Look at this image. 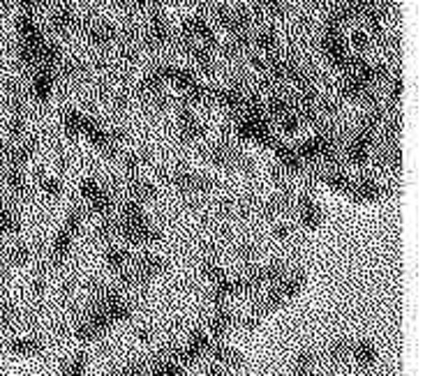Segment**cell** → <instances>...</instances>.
Here are the masks:
<instances>
[{"label":"cell","instance_id":"obj_1","mask_svg":"<svg viewBox=\"0 0 432 376\" xmlns=\"http://www.w3.org/2000/svg\"><path fill=\"white\" fill-rule=\"evenodd\" d=\"M305 282H307V275L303 273V270H289V273L282 277L280 282L268 286V293L263 295L261 302L257 305V307H254V312L250 314V317L243 321V326L245 328L259 326V321L266 317V314L280 310L282 305H287L289 300H294L296 295L303 291Z\"/></svg>","mask_w":432,"mask_h":376},{"label":"cell","instance_id":"obj_2","mask_svg":"<svg viewBox=\"0 0 432 376\" xmlns=\"http://www.w3.org/2000/svg\"><path fill=\"white\" fill-rule=\"evenodd\" d=\"M81 224H84V211L81 208H72V211L67 213L63 229L56 233L54 245H51V264L54 266H60L67 259L69 249H72V245H74L76 233H79V229H81Z\"/></svg>","mask_w":432,"mask_h":376},{"label":"cell","instance_id":"obj_3","mask_svg":"<svg viewBox=\"0 0 432 376\" xmlns=\"http://www.w3.org/2000/svg\"><path fill=\"white\" fill-rule=\"evenodd\" d=\"M204 157L210 164L222 166V169L243 171V173L254 171V164L250 162V157L229 143H213V146L204 148Z\"/></svg>","mask_w":432,"mask_h":376},{"label":"cell","instance_id":"obj_4","mask_svg":"<svg viewBox=\"0 0 432 376\" xmlns=\"http://www.w3.org/2000/svg\"><path fill=\"white\" fill-rule=\"evenodd\" d=\"M322 54L329 63L345 72L347 60H349V47H347V35L342 33V28H335V25H326L322 35Z\"/></svg>","mask_w":432,"mask_h":376},{"label":"cell","instance_id":"obj_5","mask_svg":"<svg viewBox=\"0 0 432 376\" xmlns=\"http://www.w3.org/2000/svg\"><path fill=\"white\" fill-rule=\"evenodd\" d=\"M116 235L132 245H151L162 240V231L155 229L146 217H139V220H120V217H116Z\"/></svg>","mask_w":432,"mask_h":376},{"label":"cell","instance_id":"obj_6","mask_svg":"<svg viewBox=\"0 0 432 376\" xmlns=\"http://www.w3.org/2000/svg\"><path fill=\"white\" fill-rule=\"evenodd\" d=\"M166 268V261L157 254H144L141 259H137L135 264L130 266V270L120 279L130 286H137V284H148L153 282L157 275H162Z\"/></svg>","mask_w":432,"mask_h":376},{"label":"cell","instance_id":"obj_7","mask_svg":"<svg viewBox=\"0 0 432 376\" xmlns=\"http://www.w3.org/2000/svg\"><path fill=\"white\" fill-rule=\"evenodd\" d=\"M81 196L88 204V208H91L93 213H98L102 220H104V217L113 215V196L98 178L91 176V178H86L81 182Z\"/></svg>","mask_w":432,"mask_h":376},{"label":"cell","instance_id":"obj_8","mask_svg":"<svg viewBox=\"0 0 432 376\" xmlns=\"http://www.w3.org/2000/svg\"><path fill=\"white\" fill-rule=\"evenodd\" d=\"M56 76L58 72L51 67L44 65L33 67L28 72V98L38 104H47L56 88Z\"/></svg>","mask_w":432,"mask_h":376},{"label":"cell","instance_id":"obj_9","mask_svg":"<svg viewBox=\"0 0 432 376\" xmlns=\"http://www.w3.org/2000/svg\"><path fill=\"white\" fill-rule=\"evenodd\" d=\"M111 326H113V321L109 319V314L102 307H98V305H93V310L86 314V319L76 323L74 337L79 342H93V339L102 337Z\"/></svg>","mask_w":432,"mask_h":376},{"label":"cell","instance_id":"obj_10","mask_svg":"<svg viewBox=\"0 0 432 376\" xmlns=\"http://www.w3.org/2000/svg\"><path fill=\"white\" fill-rule=\"evenodd\" d=\"M181 35L199 42L201 47H206L210 51H217L220 49L217 33H215V28L210 25V21L206 19L204 14H195V16H190V19H185L183 25H181Z\"/></svg>","mask_w":432,"mask_h":376},{"label":"cell","instance_id":"obj_11","mask_svg":"<svg viewBox=\"0 0 432 376\" xmlns=\"http://www.w3.org/2000/svg\"><path fill=\"white\" fill-rule=\"evenodd\" d=\"M144 40L148 47L153 49H166L171 47L176 42V35L171 30L169 21L164 19L160 10H153L151 16H148V23H146V30H144Z\"/></svg>","mask_w":432,"mask_h":376},{"label":"cell","instance_id":"obj_12","mask_svg":"<svg viewBox=\"0 0 432 376\" xmlns=\"http://www.w3.org/2000/svg\"><path fill=\"white\" fill-rule=\"evenodd\" d=\"M81 33L84 37L91 42L95 49H111L113 45H118V30L113 28L111 23L100 21V19H88L81 23Z\"/></svg>","mask_w":432,"mask_h":376},{"label":"cell","instance_id":"obj_13","mask_svg":"<svg viewBox=\"0 0 432 376\" xmlns=\"http://www.w3.org/2000/svg\"><path fill=\"white\" fill-rule=\"evenodd\" d=\"M213 344L208 332L204 330H195L188 339V344L183 348H176V360H178L181 367H188V365H195L197 360H201L204 356H208V348Z\"/></svg>","mask_w":432,"mask_h":376},{"label":"cell","instance_id":"obj_14","mask_svg":"<svg viewBox=\"0 0 432 376\" xmlns=\"http://www.w3.org/2000/svg\"><path fill=\"white\" fill-rule=\"evenodd\" d=\"M389 189H386L382 182H377L375 178H354L351 180V187L347 192V199L349 201H356V204H377L382 201Z\"/></svg>","mask_w":432,"mask_h":376},{"label":"cell","instance_id":"obj_15","mask_svg":"<svg viewBox=\"0 0 432 376\" xmlns=\"http://www.w3.org/2000/svg\"><path fill=\"white\" fill-rule=\"evenodd\" d=\"M169 182L176 189H181L183 194H206V192L215 187V182L210 178L195 171H183V169L169 173Z\"/></svg>","mask_w":432,"mask_h":376},{"label":"cell","instance_id":"obj_16","mask_svg":"<svg viewBox=\"0 0 432 376\" xmlns=\"http://www.w3.org/2000/svg\"><path fill=\"white\" fill-rule=\"evenodd\" d=\"M296 213H298V220H301V224L310 231H317L324 222L322 206L317 204L310 192H301V194L296 196Z\"/></svg>","mask_w":432,"mask_h":376},{"label":"cell","instance_id":"obj_17","mask_svg":"<svg viewBox=\"0 0 432 376\" xmlns=\"http://www.w3.org/2000/svg\"><path fill=\"white\" fill-rule=\"evenodd\" d=\"M79 16L74 14V10L69 5H56L54 10L49 12V30L58 35V37H65L72 30L79 28Z\"/></svg>","mask_w":432,"mask_h":376},{"label":"cell","instance_id":"obj_18","mask_svg":"<svg viewBox=\"0 0 432 376\" xmlns=\"http://www.w3.org/2000/svg\"><path fill=\"white\" fill-rule=\"evenodd\" d=\"M248 98H250V93H245L243 88H238V86H227V88L213 90V104L227 109L229 113H234V116H238V113L245 109Z\"/></svg>","mask_w":432,"mask_h":376},{"label":"cell","instance_id":"obj_19","mask_svg":"<svg viewBox=\"0 0 432 376\" xmlns=\"http://www.w3.org/2000/svg\"><path fill=\"white\" fill-rule=\"evenodd\" d=\"M178 132H181L183 141H188V143L199 141V139L206 134V127L201 125L199 118L195 116V111H192V107H188V104H183L178 109Z\"/></svg>","mask_w":432,"mask_h":376},{"label":"cell","instance_id":"obj_20","mask_svg":"<svg viewBox=\"0 0 432 376\" xmlns=\"http://www.w3.org/2000/svg\"><path fill=\"white\" fill-rule=\"evenodd\" d=\"M250 47L257 51V56H273L280 51V40L278 33L271 28V25H261V28L252 30Z\"/></svg>","mask_w":432,"mask_h":376},{"label":"cell","instance_id":"obj_21","mask_svg":"<svg viewBox=\"0 0 432 376\" xmlns=\"http://www.w3.org/2000/svg\"><path fill=\"white\" fill-rule=\"evenodd\" d=\"M208 356L213 358V363L222 365L227 372L243 367V356L238 353V351H234L232 346L222 344L220 339H213V344H210V348H208Z\"/></svg>","mask_w":432,"mask_h":376},{"label":"cell","instance_id":"obj_22","mask_svg":"<svg viewBox=\"0 0 432 376\" xmlns=\"http://www.w3.org/2000/svg\"><path fill=\"white\" fill-rule=\"evenodd\" d=\"M349 358H354V363L358 367H363V370H373L379 360V351L370 339H360V342H351Z\"/></svg>","mask_w":432,"mask_h":376},{"label":"cell","instance_id":"obj_23","mask_svg":"<svg viewBox=\"0 0 432 376\" xmlns=\"http://www.w3.org/2000/svg\"><path fill=\"white\" fill-rule=\"evenodd\" d=\"M234 326V314L227 310V305H215V312L208 323V335L210 339H222Z\"/></svg>","mask_w":432,"mask_h":376},{"label":"cell","instance_id":"obj_24","mask_svg":"<svg viewBox=\"0 0 432 376\" xmlns=\"http://www.w3.org/2000/svg\"><path fill=\"white\" fill-rule=\"evenodd\" d=\"M3 266L5 268H23L33 261V247L28 242H14L3 252Z\"/></svg>","mask_w":432,"mask_h":376},{"label":"cell","instance_id":"obj_25","mask_svg":"<svg viewBox=\"0 0 432 376\" xmlns=\"http://www.w3.org/2000/svg\"><path fill=\"white\" fill-rule=\"evenodd\" d=\"M148 374L151 376H185L183 367L176 360V348L164 351L153 365H148Z\"/></svg>","mask_w":432,"mask_h":376},{"label":"cell","instance_id":"obj_26","mask_svg":"<svg viewBox=\"0 0 432 376\" xmlns=\"http://www.w3.org/2000/svg\"><path fill=\"white\" fill-rule=\"evenodd\" d=\"M104 261H107V266L116 273L118 277H123L130 270L132 266V257L125 247H116V245H111V247L104 252Z\"/></svg>","mask_w":432,"mask_h":376},{"label":"cell","instance_id":"obj_27","mask_svg":"<svg viewBox=\"0 0 432 376\" xmlns=\"http://www.w3.org/2000/svg\"><path fill=\"white\" fill-rule=\"evenodd\" d=\"M12 356H21V358H33L44 353V342L38 337H16L7 344Z\"/></svg>","mask_w":432,"mask_h":376},{"label":"cell","instance_id":"obj_28","mask_svg":"<svg viewBox=\"0 0 432 376\" xmlns=\"http://www.w3.org/2000/svg\"><path fill=\"white\" fill-rule=\"evenodd\" d=\"M35 185H38V189L42 192V194L47 199H51V201L60 199V194H63V180H60L58 176H51V173L38 171V173H35Z\"/></svg>","mask_w":432,"mask_h":376},{"label":"cell","instance_id":"obj_29","mask_svg":"<svg viewBox=\"0 0 432 376\" xmlns=\"http://www.w3.org/2000/svg\"><path fill=\"white\" fill-rule=\"evenodd\" d=\"M252 14L254 16H271V19H282L287 14L285 0H252Z\"/></svg>","mask_w":432,"mask_h":376},{"label":"cell","instance_id":"obj_30","mask_svg":"<svg viewBox=\"0 0 432 376\" xmlns=\"http://www.w3.org/2000/svg\"><path fill=\"white\" fill-rule=\"evenodd\" d=\"M373 45V37L365 28H354L347 35V47L351 54H358V56H365V51Z\"/></svg>","mask_w":432,"mask_h":376},{"label":"cell","instance_id":"obj_31","mask_svg":"<svg viewBox=\"0 0 432 376\" xmlns=\"http://www.w3.org/2000/svg\"><path fill=\"white\" fill-rule=\"evenodd\" d=\"M157 194V189L146 180H130L127 185V199H135L139 204H146V201H153Z\"/></svg>","mask_w":432,"mask_h":376},{"label":"cell","instance_id":"obj_32","mask_svg":"<svg viewBox=\"0 0 432 376\" xmlns=\"http://www.w3.org/2000/svg\"><path fill=\"white\" fill-rule=\"evenodd\" d=\"M84 118H86V113L76 111V109H67V111L63 113V132H65L67 139L81 136Z\"/></svg>","mask_w":432,"mask_h":376},{"label":"cell","instance_id":"obj_33","mask_svg":"<svg viewBox=\"0 0 432 376\" xmlns=\"http://www.w3.org/2000/svg\"><path fill=\"white\" fill-rule=\"evenodd\" d=\"M312 370H314V353L310 348H303V351L296 356V360L292 365V374L289 376H312Z\"/></svg>","mask_w":432,"mask_h":376},{"label":"cell","instance_id":"obj_34","mask_svg":"<svg viewBox=\"0 0 432 376\" xmlns=\"http://www.w3.org/2000/svg\"><path fill=\"white\" fill-rule=\"evenodd\" d=\"M88 370V356L86 353H74L63 363V374L65 376H86Z\"/></svg>","mask_w":432,"mask_h":376},{"label":"cell","instance_id":"obj_35","mask_svg":"<svg viewBox=\"0 0 432 376\" xmlns=\"http://www.w3.org/2000/svg\"><path fill=\"white\" fill-rule=\"evenodd\" d=\"M386 98L391 104H400L402 98V74L395 72L393 76L386 78Z\"/></svg>","mask_w":432,"mask_h":376},{"label":"cell","instance_id":"obj_36","mask_svg":"<svg viewBox=\"0 0 432 376\" xmlns=\"http://www.w3.org/2000/svg\"><path fill=\"white\" fill-rule=\"evenodd\" d=\"M351 353V342L349 339H338V342H333L329 346V358L335 363H342V360H347Z\"/></svg>","mask_w":432,"mask_h":376},{"label":"cell","instance_id":"obj_37","mask_svg":"<svg viewBox=\"0 0 432 376\" xmlns=\"http://www.w3.org/2000/svg\"><path fill=\"white\" fill-rule=\"evenodd\" d=\"M146 374H148V363H130L113 376H146Z\"/></svg>","mask_w":432,"mask_h":376},{"label":"cell","instance_id":"obj_38","mask_svg":"<svg viewBox=\"0 0 432 376\" xmlns=\"http://www.w3.org/2000/svg\"><path fill=\"white\" fill-rule=\"evenodd\" d=\"M139 7H148V10H160V7L169 5L171 0H135Z\"/></svg>","mask_w":432,"mask_h":376},{"label":"cell","instance_id":"obj_39","mask_svg":"<svg viewBox=\"0 0 432 376\" xmlns=\"http://www.w3.org/2000/svg\"><path fill=\"white\" fill-rule=\"evenodd\" d=\"M201 376H227V370H224V367H222V365H217V363H213V365H210V367H208V370H206L204 374H201Z\"/></svg>","mask_w":432,"mask_h":376}]
</instances>
